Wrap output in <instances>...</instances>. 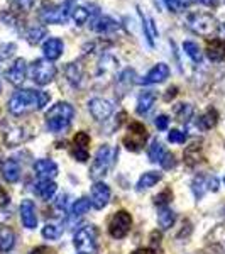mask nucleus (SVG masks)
I'll return each mask as SVG.
<instances>
[{
	"mask_svg": "<svg viewBox=\"0 0 225 254\" xmlns=\"http://www.w3.org/2000/svg\"><path fill=\"white\" fill-rule=\"evenodd\" d=\"M51 100V95L41 90H19L9 100V112L12 116H24V114L31 112V110H41L48 105V102Z\"/></svg>",
	"mask_w": 225,
	"mask_h": 254,
	"instance_id": "f257e3e1",
	"label": "nucleus"
},
{
	"mask_svg": "<svg viewBox=\"0 0 225 254\" xmlns=\"http://www.w3.org/2000/svg\"><path fill=\"white\" fill-rule=\"evenodd\" d=\"M75 117V109L68 102H58L46 112V126L51 132L59 134L68 129Z\"/></svg>",
	"mask_w": 225,
	"mask_h": 254,
	"instance_id": "f03ea898",
	"label": "nucleus"
},
{
	"mask_svg": "<svg viewBox=\"0 0 225 254\" xmlns=\"http://www.w3.org/2000/svg\"><path fill=\"white\" fill-rule=\"evenodd\" d=\"M117 154H118V151L110 147L109 144L98 147L95 153V159H93V163H92V168H90V178L95 180V182H100V178H104V176L109 173L110 168H112Z\"/></svg>",
	"mask_w": 225,
	"mask_h": 254,
	"instance_id": "7ed1b4c3",
	"label": "nucleus"
},
{
	"mask_svg": "<svg viewBox=\"0 0 225 254\" xmlns=\"http://www.w3.org/2000/svg\"><path fill=\"white\" fill-rule=\"evenodd\" d=\"M186 27L198 36H212L219 31V22L212 14L195 12L186 17Z\"/></svg>",
	"mask_w": 225,
	"mask_h": 254,
	"instance_id": "20e7f679",
	"label": "nucleus"
},
{
	"mask_svg": "<svg viewBox=\"0 0 225 254\" xmlns=\"http://www.w3.org/2000/svg\"><path fill=\"white\" fill-rule=\"evenodd\" d=\"M76 251L80 254H93L97 251V229L95 225H85L80 231H76L73 237Z\"/></svg>",
	"mask_w": 225,
	"mask_h": 254,
	"instance_id": "39448f33",
	"label": "nucleus"
},
{
	"mask_svg": "<svg viewBox=\"0 0 225 254\" xmlns=\"http://www.w3.org/2000/svg\"><path fill=\"white\" fill-rule=\"evenodd\" d=\"M31 76L34 80V83L41 85H49L56 76V66L49 60H36L31 64Z\"/></svg>",
	"mask_w": 225,
	"mask_h": 254,
	"instance_id": "423d86ee",
	"label": "nucleus"
},
{
	"mask_svg": "<svg viewBox=\"0 0 225 254\" xmlns=\"http://www.w3.org/2000/svg\"><path fill=\"white\" fill-rule=\"evenodd\" d=\"M71 10H73V0H66V2L61 3V5L44 7V9L41 10L39 17L46 24H63L68 20Z\"/></svg>",
	"mask_w": 225,
	"mask_h": 254,
	"instance_id": "0eeeda50",
	"label": "nucleus"
},
{
	"mask_svg": "<svg viewBox=\"0 0 225 254\" xmlns=\"http://www.w3.org/2000/svg\"><path fill=\"white\" fill-rule=\"evenodd\" d=\"M147 141V129L144 127V124H141V122H132V124L129 126V132L127 136L124 137V146L127 147L129 151H132V153H137V151H141L142 147H144Z\"/></svg>",
	"mask_w": 225,
	"mask_h": 254,
	"instance_id": "6e6552de",
	"label": "nucleus"
},
{
	"mask_svg": "<svg viewBox=\"0 0 225 254\" xmlns=\"http://www.w3.org/2000/svg\"><path fill=\"white\" fill-rule=\"evenodd\" d=\"M132 227V217L127 210H118L109 222V232L113 239H124Z\"/></svg>",
	"mask_w": 225,
	"mask_h": 254,
	"instance_id": "1a4fd4ad",
	"label": "nucleus"
},
{
	"mask_svg": "<svg viewBox=\"0 0 225 254\" xmlns=\"http://www.w3.org/2000/svg\"><path fill=\"white\" fill-rule=\"evenodd\" d=\"M118 69V60L115 56H112L110 53L104 55L98 61V71H97V80H104L105 78V83L109 80H112L115 76Z\"/></svg>",
	"mask_w": 225,
	"mask_h": 254,
	"instance_id": "9d476101",
	"label": "nucleus"
},
{
	"mask_svg": "<svg viewBox=\"0 0 225 254\" xmlns=\"http://www.w3.org/2000/svg\"><path fill=\"white\" fill-rule=\"evenodd\" d=\"M26 75H27V63L22 58L15 60L5 71L7 81L14 85V87H20L24 83V80H26Z\"/></svg>",
	"mask_w": 225,
	"mask_h": 254,
	"instance_id": "9b49d317",
	"label": "nucleus"
},
{
	"mask_svg": "<svg viewBox=\"0 0 225 254\" xmlns=\"http://www.w3.org/2000/svg\"><path fill=\"white\" fill-rule=\"evenodd\" d=\"M88 110L97 121H107L113 114V105L112 102L105 100V98H92L88 102Z\"/></svg>",
	"mask_w": 225,
	"mask_h": 254,
	"instance_id": "f8f14e48",
	"label": "nucleus"
},
{
	"mask_svg": "<svg viewBox=\"0 0 225 254\" xmlns=\"http://www.w3.org/2000/svg\"><path fill=\"white\" fill-rule=\"evenodd\" d=\"M92 207L97 210H102L104 207L109 205L110 202V188L109 185H105L104 182H95V185L92 187Z\"/></svg>",
	"mask_w": 225,
	"mask_h": 254,
	"instance_id": "ddd939ff",
	"label": "nucleus"
},
{
	"mask_svg": "<svg viewBox=\"0 0 225 254\" xmlns=\"http://www.w3.org/2000/svg\"><path fill=\"white\" fill-rule=\"evenodd\" d=\"M88 144H90V136L85 130L75 134L73 137V156L75 159H78L80 163H85L88 159Z\"/></svg>",
	"mask_w": 225,
	"mask_h": 254,
	"instance_id": "4468645a",
	"label": "nucleus"
},
{
	"mask_svg": "<svg viewBox=\"0 0 225 254\" xmlns=\"http://www.w3.org/2000/svg\"><path fill=\"white\" fill-rule=\"evenodd\" d=\"M20 220L26 229L38 227V215H36V205L32 200H22L20 203Z\"/></svg>",
	"mask_w": 225,
	"mask_h": 254,
	"instance_id": "2eb2a0df",
	"label": "nucleus"
},
{
	"mask_svg": "<svg viewBox=\"0 0 225 254\" xmlns=\"http://www.w3.org/2000/svg\"><path fill=\"white\" fill-rule=\"evenodd\" d=\"M168 76H169V66L166 63H158L154 68H151V71L144 76V80H141V83L142 85L163 83Z\"/></svg>",
	"mask_w": 225,
	"mask_h": 254,
	"instance_id": "dca6fc26",
	"label": "nucleus"
},
{
	"mask_svg": "<svg viewBox=\"0 0 225 254\" xmlns=\"http://www.w3.org/2000/svg\"><path fill=\"white\" fill-rule=\"evenodd\" d=\"M34 171L41 180H53L58 175V165L51 159H38L34 163Z\"/></svg>",
	"mask_w": 225,
	"mask_h": 254,
	"instance_id": "f3484780",
	"label": "nucleus"
},
{
	"mask_svg": "<svg viewBox=\"0 0 225 254\" xmlns=\"http://www.w3.org/2000/svg\"><path fill=\"white\" fill-rule=\"evenodd\" d=\"M207 56L214 63L225 61V39H212L207 44Z\"/></svg>",
	"mask_w": 225,
	"mask_h": 254,
	"instance_id": "a211bd4d",
	"label": "nucleus"
},
{
	"mask_svg": "<svg viewBox=\"0 0 225 254\" xmlns=\"http://www.w3.org/2000/svg\"><path fill=\"white\" fill-rule=\"evenodd\" d=\"M64 51V44L63 41L58 38H49L46 43L43 44V53L46 56V60L49 61H55L58 60Z\"/></svg>",
	"mask_w": 225,
	"mask_h": 254,
	"instance_id": "6ab92c4d",
	"label": "nucleus"
},
{
	"mask_svg": "<svg viewBox=\"0 0 225 254\" xmlns=\"http://www.w3.org/2000/svg\"><path fill=\"white\" fill-rule=\"evenodd\" d=\"M154 104H156V93L151 92V90L142 92L137 98V107H136L137 114L139 116H146V114L154 107Z\"/></svg>",
	"mask_w": 225,
	"mask_h": 254,
	"instance_id": "aec40b11",
	"label": "nucleus"
},
{
	"mask_svg": "<svg viewBox=\"0 0 225 254\" xmlns=\"http://www.w3.org/2000/svg\"><path fill=\"white\" fill-rule=\"evenodd\" d=\"M56 190H58V187H56V183L53 180H39L34 187L36 195L41 196L43 200H51L55 196Z\"/></svg>",
	"mask_w": 225,
	"mask_h": 254,
	"instance_id": "412c9836",
	"label": "nucleus"
},
{
	"mask_svg": "<svg viewBox=\"0 0 225 254\" xmlns=\"http://www.w3.org/2000/svg\"><path fill=\"white\" fill-rule=\"evenodd\" d=\"M2 176L5 178V182L15 183L20 178V165L15 159H7L2 165Z\"/></svg>",
	"mask_w": 225,
	"mask_h": 254,
	"instance_id": "4be33fe9",
	"label": "nucleus"
},
{
	"mask_svg": "<svg viewBox=\"0 0 225 254\" xmlns=\"http://www.w3.org/2000/svg\"><path fill=\"white\" fill-rule=\"evenodd\" d=\"M15 246V234L10 227L0 225V253H9Z\"/></svg>",
	"mask_w": 225,
	"mask_h": 254,
	"instance_id": "5701e85b",
	"label": "nucleus"
},
{
	"mask_svg": "<svg viewBox=\"0 0 225 254\" xmlns=\"http://www.w3.org/2000/svg\"><path fill=\"white\" fill-rule=\"evenodd\" d=\"M141 12V17H142V29H144V34L147 38V43L151 44V46H154V39L158 38V29H156V24H154V19L151 17V15L144 14L142 10Z\"/></svg>",
	"mask_w": 225,
	"mask_h": 254,
	"instance_id": "b1692460",
	"label": "nucleus"
},
{
	"mask_svg": "<svg viewBox=\"0 0 225 254\" xmlns=\"http://www.w3.org/2000/svg\"><path fill=\"white\" fill-rule=\"evenodd\" d=\"M64 75H66V80L73 87H78L81 83V78H83V69H81L80 63H68L66 68H64Z\"/></svg>",
	"mask_w": 225,
	"mask_h": 254,
	"instance_id": "393cba45",
	"label": "nucleus"
},
{
	"mask_svg": "<svg viewBox=\"0 0 225 254\" xmlns=\"http://www.w3.org/2000/svg\"><path fill=\"white\" fill-rule=\"evenodd\" d=\"M92 29L100 32V34H110V32L118 29V24L113 19H110V17H100V19H97L95 22H93Z\"/></svg>",
	"mask_w": 225,
	"mask_h": 254,
	"instance_id": "a878e982",
	"label": "nucleus"
},
{
	"mask_svg": "<svg viewBox=\"0 0 225 254\" xmlns=\"http://www.w3.org/2000/svg\"><path fill=\"white\" fill-rule=\"evenodd\" d=\"M203 159V153H202V147L198 144H191L186 147L185 151V163L190 168H195L198 163H202Z\"/></svg>",
	"mask_w": 225,
	"mask_h": 254,
	"instance_id": "bb28decb",
	"label": "nucleus"
},
{
	"mask_svg": "<svg viewBox=\"0 0 225 254\" xmlns=\"http://www.w3.org/2000/svg\"><path fill=\"white\" fill-rule=\"evenodd\" d=\"M191 190H193V195L196 200H202L203 195L208 191V176H205V175L195 176L193 183H191Z\"/></svg>",
	"mask_w": 225,
	"mask_h": 254,
	"instance_id": "cd10ccee",
	"label": "nucleus"
},
{
	"mask_svg": "<svg viewBox=\"0 0 225 254\" xmlns=\"http://www.w3.org/2000/svg\"><path fill=\"white\" fill-rule=\"evenodd\" d=\"M161 173H158V171H147L139 178L137 182V190H147V188L154 187L158 182H161Z\"/></svg>",
	"mask_w": 225,
	"mask_h": 254,
	"instance_id": "c85d7f7f",
	"label": "nucleus"
},
{
	"mask_svg": "<svg viewBox=\"0 0 225 254\" xmlns=\"http://www.w3.org/2000/svg\"><path fill=\"white\" fill-rule=\"evenodd\" d=\"M217 122H219V114H217L215 109H208L207 112L198 119L200 127H202V129H205V130L212 129V127H215Z\"/></svg>",
	"mask_w": 225,
	"mask_h": 254,
	"instance_id": "c756f323",
	"label": "nucleus"
},
{
	"mask_svg": "<svg viewBox=\"0 0 225 254\" xmlns=\"http://www.w3.org/2000/svg\"><path fill=\"white\" fill-rule=\"evenodd\" d=\"M165 154H166L165 146H163L158 139H154V141L151 142V146H149V151H147V156H149V159L153 163H159Z\"/></svg>",
	"mask_w": 225,
	"mask_h": 254,
	"instance_id": "7c9ffc66",
	"label": "nucleus"
},
{
	"mask_svg": "<svg viewBox=\"0 0 225 254\" xmlns=\"http://www.w3.org/2000/svg\"><path fill=\"white\" fill-rule=\"evenodd\" d=\"M183 49H185V53L191 58V61L202 63L203 55H202V49H200V46L196 43H193V41H186V43H183Z\"/></svg>",
	"mask_w": 225,
	"mask_h": 254,
	"instance_id": "2f4dec72",
	"label": "nucleus"
},
{
	"mask_svg": "<svg viewBox=\"0 0 225 254\" xmlns=\"http://www.w3.org/2000/svg\"><path fill=\"white\" fill-rule=\"evenodd\" d=\"M174 219H176L174 212L171 210V208H168V207H163L161 212H159V215H158V222H159V225H161L163 229H169L171 225L174 224Z\"/></svg>",
	"mask_w": 225,
	"mask_h": 254,
	"instance_id": "473e14b6",
	"label": "nucleus"
},
{
	"mask_svg": "<svg viewBox=\"0 0 225 254\" xmlns=\"http://www.w3.org/2000/svg\"><path fill=\"white\" fill-rule=\"evenodd\" d=\"M63 236V227L58 224H46L43 227V237L48 241H56Z\"/></svg>",
	"mask_w": 225,
	"mask_h": 254,
	"instance_id": "72a5a7b5",
	"label": "nucleus"
},
{
	"mask_svg": "<svg viewBox=\"0 0 225 254\" xmlns=\"http://www.w3.org/2000/svg\"><path fill=\"white\" fill-rule=\"evenodd\" d=\"M46 36H48V31L44 26H34L27 31V41H29V44H39L41 41H43V38H46Z\"/></svg>",
	"mask_w": 225,
	"mask_h": 254,
	"instance_id": "f704fd0d",
	"label": "nucleus"
},
{
	"mask_svg": "<svg viewBox=\"0 0 225 254\" xmlns=\"http://www.w3.org/2000/svg\"><path fill=\"white\" fill-rule=\"evenodd\" d=\"M5 141H7V144H9V146H15V144H20L22 141H26V136H24L22 127H14V129L7 130Z\"/></svg>",
	"mask_w": 225,
	"mask_h": 254,
	"instance_id": "c9c22d12",
	"label": "nucleus"
},
{
	"mask_svg": "<svg viewBox=\"0 0 225 254\" xmlns=\"http://www.w3.org/2000/svg\"><path fill=\"white\" fill-rule=\"evenodd\" d=\"M90 208H92V202H90V198H87V196H81V198H78L75 203H73L71 212L75 217H81V215L87 214Z\"/></svg>",
	"mask_w": 225,
	"mask_h": 254,
	"instance_id": "e433bc0d",
	"label": "nucleus"
},
{
	"mask_svg": "<svg viewBox=\"0 0 225 254\" xmlns=\"http://www.w3.org/2000/svg\"><path fill=\"white\" fill-rule=\"evenodd\" d=\"M174 114H176V119L179 122H190V119L193 117V107L190 104H179L176 109H174Z\"/></svg>",
	"mask_w": 225,
	"mask_h": 254,
	"instance_id": "4c0bfd02",
	"label": "nucleus"
},
{
	"mask_svg": "<svg viewBox=\"0 0 225 254\" xmlns=\"http://www.w3.org/2000/svg\"><path fill=\"white\" fill-rule=\"evenodd\" d=\"M71 15H73V20H75L76 26H83V24H87V20L90 19V12L85 9V7H73Z\"/></svg>",
	"mask_w": 225,
	"mask_h": 254,
	"instance_id": "58836bf2",
	"label": "nucleus"
},
{
	"mask_svg": "<svg viewBox=\"0 0 225 254\" xmlns=\"http://www.w3.org/2000/svg\"><path fill=\"white\" fill-rule=\"evenodd\" d=\"M173 198V191L169 190V188H166L165 191H161L159 195L154 196V203L159 207H166L168 203H169V200Z\"/></svg>",
	"mask_w": 225,
	"mask_h": 254,
	"instance_id": "ea45409f",
	"label": "nucleus"
},
{
	"mask_svg": "<svg viewBox=\"0 0 225 254\" xmlns=\"http://www.w3.org/2000/svg\"><path fill=\"white\" fill-rule=\"evenodd\" d=\"M168 141L173 142V144H185L186 134L181 132V130H178V129H171L169 134H168Z\"/></svg>",
	"mask_w": 225,
	"mask_h": 254,
	"instance_id": "a19ab883",
	"label": "nucleus"
},
{
	"mask_svg": "<svg viewBox=\"0 0 225 254\" xmlns=\"http://www.w3.org/2000/svg\"><path fill=\"white\" fill-rule=\"evenodd\" d=\"M15 49H17V46H15L14 43H3V44H0V60L10 58V56L15 53Z\"/></svg>",
	"mask_w": 225,
	"mask_h": 254,
	"instance_id": "79ce46f5",
	"label": "nucleus"
},
{
	"mask_svg": "<svg viewBox=\"0 0 225 254\" xmlns=\"http://www.w3.org/2000/svg\"><path fill=\"white\" fill-rule=\"evenodd\" d=\"M159 165L165 168V170H171V168H174V166H176V159H174V154L166 153L165 156H163L161 161H159Z\"/></svg>",
	"mask_w": 225,
	"mask_h": 254,
	"instance_id": "37998d69",
	"label": "nucleus"
},
{
	"mask_svg": "<svg viewBox=\"0 0 225 254\" xmlns=\"http://www.w3.org/2000/svg\"><path fill=\"white\" fill-rule=\"evenodd\" d=\"M14 3L19 7L22 12H29L32 7H34L36 0H14Z\"/></svg>",
	"mask_w": 225,
	"mask_h": 254,
	"instance_id": "c03bdc74",
	"label": "nucleus"
},
{
	"mask_svg": "<svg viewBox=\"0 0 225 254\" xmlns=\"http://www.w3.org/2000/svg\"><path fill=\"white\" fill-rule=\"evenodd\" d=\"M154 124H156V127L159 130H166L168 126H169V117H168V116H158L156 121H154Z\"/></svg>",
	"mask_w": 225,
	"mask_h": 254,
	"instance_id": "a18cd8bd",
	"label": "nucleus"
},
{
	"mask_svg": "<svg viewBox=\"0 0 225 254\" xmlns=\"http://www.w3.org/2000/svg\"><path fill=\"white\" fill-rule=\"evenodd\" d=\"M165 3H166V7L171 12H179V10H181V7H183L181 0H165Z\"/></svg>",
	"mask_w": 225,
	"mask_h": 254,
	"instance_id": "49530a36",
	"label": "nucleus"
},
{
	"mask_svg": "<svg viewBox=\"0 0 225 254\" xmlns=\"http://www.w3.org/2000/svg\"><path fill=\"white\" fill-rule=\"evenodd\" d=\"M183 7L190 5V3H203V5H217V0H181Z\"/></svg>",
	"mask_w": 225,
	"mask_h": 254,
	"instance_id": "de8ad7c7",
	"label": "nucleus"
},
{
	"mask_svg": "<svg viewBox=\"0 0 225 254\" xmlns=\"http://www.w3.org/2000/svg\"><path fill=\"white\" fill-rule=\"evenodd\" d=\"M31 254H56V251L51 248H48V246H39V248L32 249Z\"/></svg>",
	"mask_w": 225,
	"mask_h": 254,
	"instance_id": "09e8293b",
	"label": "nucleus"
},
{
	"mask_svg": "<svg viewBox=\"0 0 225 254\" xmlns=\"http://www.w3.org/2000/svg\"><path fill=\"white\" fill-rule=\"evenodd\" d=\"M219 190V180L217 176H208V191H217Z\"/></svg>",
	"mask_w": 225,
	"mask_h": 254,
	"instance_id": "8fccbe9b",
	"label": "nucleus"
},
{
	"mask_svg": "<svg viewBox=\"0 0 225 254\" xmlns=\"http://www.w3.org/2000/svg\"><path fill=\"white\" fill-rule=\"evenodd\" d=\"M66 203H68V195H61L58 200H56V207L59 208V210H66Z\"/></svg>",
	"mask_w": 225,
	"mask_h": 254,
	"instance_id": "3c124183",
	"label": "nucleus"
},
{
	"mask_svg": "<svg viewBox=\"0 0 225 254\" xmlns=\"http://www.w3.org/2000/svg\"><path fill=\"white\" fill-rule=\"evenodd\" d=\"M9 195H7V191L3 190L2 187H0V207H5L7 203H9Z\"/></svg>",
	"mask_w": 225,
	"mask_h": 254,
	"instance_id": "603ef678",
	"label": "nucleus"
},
{
	"mask_svg": "<svg viewBox=\"0 0 225 254\" xmlns=\"http://www.w3.org/2000/svg\"><path fill=\"white\" fill-rule=\"evenodd\" d=\"M130 254H156V251L151 248H141V249H136V251L130 253Z\"/></svg>",
	"mask_w": 225,
	"mask_h": 254,
	"instance_id": "864d4df0",
	"label": "nucleus"
},
{
	"mask_svg": "<svg viewBox=\"0 0 225 254\" xmlns=\"http://www.w3.org/2000/svg\"><path fill=\"white\" fill-rule=\"evenodd\" d=\"M174 95H176V87H173V88H168V93H166V100H169V98H173Z\"/></svg>",
	"mask_w": 225,
	"mask_h": 254,
	"instance_id": "5fc2aeb1",
	"label": "nucleus"
},
{
	"mask_svg": "<svg viewBox=\"0 0 225 254\" xmlns=\"http://www.w3.org/2000/svg\"><path fill=\"white\" fill-rule=\"evenodd\" d=\"M224 183H225V178H224Z\"/></svg>",
	"mask_w": 225,
	"mask_h": 254,
	"instance_id": "6e6d98bb",
	"label": "nucleus"
},
{
	"mask_svg": "<svg viewBox=\"0 0 225 254\" xmlns=\"http://www.w3.org/2000/svg\"><path fill=\"white\" fill-rule=\"evenodd\" d=\"M0 90H2V87H0Z\"/></svg>",
	"mask_w": 225,
	"mask_h": 254,
	"instance_id": "4d7b16f0",
	"label": "nucleus"
}]
</instances>
